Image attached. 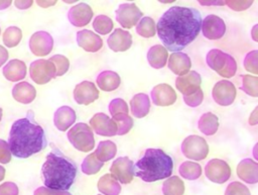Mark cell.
<instances>
[{"instance_id": "30", "label": "cell", "mask_w": 258, "mask_h": 195, "mask_svg": "<svg viewBox=\"0 0 258 195\" xmlns=\"http://www.w3.org/2000/svg\"><path fill=\"white\" fill-rule=\"evenodd\" d=\"M198 127L205 135H213L218 131L219 119L214 113L206 112L199 118Z\"/></svg>"}, {"instance_id": "1", "label": "cell", "mask_w": 258, "mask_h": 195, "mask_svg": "<svg viewBox=\"0 0 258 195\" xmlns=\"http://www.w3.org/2000/svg\"><path fill=\"white\" fill-rule=\"evenodd\" d=\"M202 15L196 8L172 6L158 19L157 34L166 50L177 53L192 42L201 31Z\"/></svg>"}, {"instance_id": "46", "label": "cell", "mask_w": 258, "mask_h": 195, "mask_svg": "<svg viewBox=\"0 0 258 195\" xmlns=\"http://www.w3.org/2000/svg\"><path fill=\"white\" fill-rule=\"evenodd\" d=\"M11 152L6 140L0 138V163L8 164L11 161Z\"/></svg>"}, {"instance_id": "9", "label": "cell", "mask_w": 258, "mask_h": 195, "mask_svg": "<svg viewBox=\"0 0 258 195\" xmlns=\"http://www.w3.org/2000/svg\"><path fill=\"white\" fill-rule=\"evenodd\" d=\"M205 174L210 181L217 184H223L229 180L231 176V168L224 160L212 159L206 164Z\"/></svg>"}, {"instance_id": "58", "label": "cell", "mask_w": 258, "mask_h": 195, "mask_svg": "<svg viewBox=\"0 0 258 195\" xmlns=\"http://www.w3.org/2000/svg\"><path fill=\"white\" fill-rule=\"evenodd\" d=\"M52 195H72V194L68 191H54Z\"/></svg>"}, {"instance_id": "23", "label": "cell", "mask_w": 258, "mask_h": 195, "mask_svg": "<svg viewBox=\"0 0 258 195\" xmlns=\"http://www.w3.org/2000/svg\"><path fill=\"white\" fill-rule=\"evenodd\" d=\"M75 110L70 106H61L56 109L53 115V123L60 131H66L76 121Z\"/></svg>"}, {"instance_id": "18", "label": "cell", "mask_w": 258, "mask_h": 195, "mask_svg": "<svg viewBox=\"0 0 258 195\" xmlns=\"http://www.w3.org/2000/svg\"><path fill=\"white\" fill-rule=\"evenodd\" d=\"M151 99L156 106H169L176 101V93L168 84H158L151 90Z\"/></svg>"}, {"instance_id": "50", "label": "cell", "mask_w": 258, "mask_h": 195, "mask_svg": "<svg viewBox=\"0 0 258 195\" xmlns=\"http://www.w3.org/2000/svg\"><path fill=\"white\" fill-rule=\"evenodd\" d=\"M32 3H33V1H31V0H25V1L16 0V1H14V5L19 9H27L32 5Z\"/></svg>"}, {"instance_id": "40", "label": "cell", "mask_w": 258, "mask_h": 195, "mask_svg": "<svg viewBox=\"0 0 258 195\" xmlns=\"http://www.w3.org/2000/svg\"><path fill=\"white\" fill-rule=\"evenodd\" d=\"M246 94L257 97L258 96V78L251 75L242 76V85L240 87Z\"/></svg>"}, {"instance_id": "7", "label": "cell", "mask_w": 258, "mask_h": 195, "mask_svg": "<svg viewBox=\"0 0 258 195\" xmlns=\"http://www.w3.org/2000/svg\"><path fill=\"white\" fill-rule=\"evenodd\" d=\"M181 152L190 160L201 161L207 158L209 154V145L204 137L192 134L186 136L181 142Z\"/></svg>"}, {"instance_id": "17", "label": "cell", "mask_w": 258, "mask_h": 195, "mask_svg": "<svg viewBox=\"0 0 258 195\" xmlns=\"http://www.w3.org/2000/svg\"><path fill=\"white\" fill-rule=\"evenodd\" d=\"M90 125L94 131L102 136H113L117 133V126L112 118L105 113H96L90 119Z\"/></svg>"}, {"instance_id": "14", "label": "cell", "mask_w": 258, "mask_h": 195, "mask_svg": "<svg viewBox=\"0 0 258 195\" xmlns=\"http://www.w3.org/2000/svg\"><path fill=\"white\" fill-rule=\"evenodd\" d=\"M53 47L52 36L43 30L34 32L29 39V48L31 53L37 57L47 56Z\"/></svg>"}, {"instance_id": "39", "label": "cell", "mask_w": 258, "mask_h": 195, "mask_svg": "<svg viewBox=\"0 0 258 195\" xmlns=\"http://www.w3.org/2000/svg\"><path fill=\"white\" fill-rule=\"evenodd\" d=\"M114 23L110 17L104 14H100L96 16L93 21V28L99 34H108L113 29Z\"/></svg>"}, {"instance_id": "16", "label": "cell", "mask_w": 258, "mask_h": 195, "mask_svg": "<svg viewBox=\"0 0 258 195\" xmlns=\"http://www.w3.org/2000/svg\"><path fill=\"white\" fill-rule=\"evenodd\" d=\"M99 98V90L91 81H83L74 89V99L78 104L89 105Z\"/></svg>"}, {"instance_id": "4", "label": "cell", "mask_w": 258, "mask_h": 195, "mask_svg": "<svg viewBox=\"0 0 258 195\" xmlns=\"http://www.w3.org/2000/svg\"><path fill=\"white\" fill-rule=\"evenodd\" d=\"M173 170V161L161 149H147L133 165V174L144 182H155L170 177Z\"/></svg>"}, {"instance_id": "2", "label": "cell", "mask_w": 258, "mask_h": 195, "mask_svg": "<svg viewBox=\"0 0 258 195\" xmlns=\"http://www.w3.org/2000/svg\"><path fill=\"white\" fill-rule=\"evenodd\" d=\"M8 145L16 158L26 159L41 152L47 144L43 128L33 118L29 111L26 117L15 120L10 128Z\"/></svg>"}, {"instance_id": "5", "label": "cell", "mask_w": 258, "mask_h": 195, "mask_svg": "<svg viewBox=\"0 0 258 195\" xmlns=\"http://www.w3.org/2000/svg\"><path fill=\"white\" fill-rule=\"evenodd\" d=\"M208 66L224 78H231L236 74L237 62L227 53L219 48L211 50L206 57Z\"/></svg>"}, {"instance_id": "24", "label": "cell", "mask_w": 258, "mask_h": 195, "mask_svg": "<svg viewBox=\"0 0 258 195\" xmlns=\"http://www.w3.org/2000/svg\"><path fill=\"white\" fill-rule=\"evenodd\" d=\"M191 62L189 57L181 52L172 53L168 59V68L175 75L182 76L189 72Z\"/></svg>"}, {"instance_id": "48", "label": "cell", "mask_w": 258, "mask_h": 195, "mask_svg": "<svg viewBox=\"0 0 258 195\" xmlns=\"http://www.w3.org/2000/svg\"><path fill=\"white\" fill-rule=\"evenodd\" d=\"M226 5H228L231 9L235 10V11H244L246 9H248L252 4L253 1H231V0H227L224 1Z\"/></svg>"}, {"instance_id": "56", "label": "cell", "mask_w": 258, "mask_h": 195, "mask_svg": "<svg viewBox=\"0 0 258 195\" xmlns=\"http://www.w3.org/2000/svg\"><path fill=\"white\" fill-rule=\"evenodd\" d=\"M257 28H258V24H255L251 30V35H252V38L255 40V41H258V36H257Z\"/></svg>"}, {"instance_id": "11", "label": "cell", "mask_w": 258, "mask_h": 195, "mask_svg": "<svg viewBox=\"0 0 258 195\" xmlns=\"http://www.w3.org/2000/svg\"><path fill=\"white\" fill-rule=\"evenodd\" d=\"M214 101L221 106L231 105L236 97L235 85L228 80L218 81L212 90Z\"/></svg>"}, {"instance_id": "31", "label": "cell", "mask_w": 258, "mask_h": 195, "mask_svg": "<svg viewBox=\"0 0 258 195\" xmlns=\"http://www.w3.org/2000/svg\"><path fill=\"white\" fill-rule=\"evenodd\" d=\"M98 190L105 195H119L121 192L120 183L111 175L105 174L98 181Z\"/></svg>"}, {"instance_id": "22", "label": "cell", "mask_w": 258, "mask_h": 195, "mask_svg": "<svg viewBox=\"0 0 258 195\" xmlns=\"http://www.w3.org/2000/svg\"><path fill=\"white\" fill-rule=\"evenodd\" d=\"M238 177L248 183L255 184L258 182V164L251 159L242 160L237 166Z\"/></svg>"}, {"instance_id": "13", "label": "cell", "mask_w": 258, "mask_h": 195, "mask_svg": "<svg viewBox=\"0 0 258 195\" xmlns=\"http://www.w3.org/2000/svg\"><path fill=\"white\" fill-rule=\"evenodd\" d=\"M203 35L208 39L216 40L224 36L226 32V24L224 20L215 14L207 15L202 21L201 26Z\"/></svg>"}, {"instance_id": "35", "label": "cell", "mask_w": 258, "mask_h": 195, "mask_svg": "<svg viewBox=\"0 0 258 195\" xmlns=\"http://www.w3.org/2000/svg\"><path fill=\"white\" fill-rule=\"evenodd\" d=\"M156 27H155V22L153 18L149 16H145L140 19V21L137 23L136 26V32L142 37L148 38L152 37L155 35Z\"/></svg>"}, {"instance_id": "52", "label": "cell", "mask_w": 258, "mask_h": 195, "mask_svg": "<svg viewBox=\"0 0 258 195\" xmlns=\"http://www.w3.org/2000/svg\"><path fill=\"white\" fill-rule=\"evenodd\" d=\"M55 2H56V1H39V0H38V1H36V4H37L38 6H40V7L46 8V7H49V6L54 5Z\"/></svg>"}, {"instance_id": "15", "label": "cell", "mask_w": 258, "mask_h": 195, "mask_svg": "<svg viewBox=\"0 0 258 195\" xmlns=\"http://www.w3.org/2000/svg\"><path fill=\"white\" fill-rule=\"evenodd\" d=\"M202 78L196 71H189L182 76H178L175 79L176 89L183 95L189 96L201 89Z\"/></svg>"}, {"instance_id": "42", "label": "cell", "mask_w": 258, "mask_h": 195, "mask_svg": "<svg viewBox=\"0 0 258 195\" xmlns=\"http://www.w3.org/2000/svg\"><path fill=\"white\" fill-rule=\"evenodd\" d=\"M244 68L254 75L258 74V52L256 50L249 52L245 56Z\"/></svg>"}, {"instance_id": "53", "label": "cell", "mask_w": 258, "mask_h": 195, "mask_svg": "<svg viewBox=\"0 0 258 195\" xmlns=\"http://www.w3.org/2000/svg\"><path fill=\"white\" fill-rule=\"evenodd\" d=\"M256 113H257V108L254 109V111L252 112V114L249 117V123L251 125H255L257 123V115H256Z\"/></svg>"}, {"instance_id": "20", "label": "cell", "mask_w": 258, "mask_h": 195, "mask_svg": "<svg viewBox=\"0 0 258 195\" xmlns=\"http://www.w3.org/2000/svg\"><path fill=\"white\" fill-rule=\"evenodd\" d=\"M107 43L113 52H125L132 45V35L129 31L116 28L108 37Z\"/></svg>"}, {"instance_id": "44", "label": "cell", "mask_w": 258, "mask_h": 195, "mask_svg": "<svg viewBox=\"0 0 258 195\" xmlns=\"http://www.w3.org/2000/svg\"><path fill=\"white\" fill-rule=\"evenodd\" d=\"M109 112L112 116L119 113L128 114V105L122 98H115L109 104Z\"/></svg>"}, {"instance_id": "29", "label": "cell", "mask_w": 258, "mask_h": 195, "mask_svg": "<svg viewBox=\"0 0 258 195\" xmlns=\"http://www.w3.org/2000/svg\"><path fill=\"white\" fill-rule=\"evenodd\" d=\"M168 59L167 50L161 44L151 46L147 52V61L154 69H160L165 66Z\"/></svg>"}, {"instance_id": "12", "label": "cell", "mask_w": 258, "mask_h": 195, "mask_svg": "<svg viewBox=\"0 0 258 195\" xmlns=\"http://www.w3.org/2000/svg\"><path fill=\"white\" fill-rule=\"evenodd\" d=\"M133 161L127 157H120L116 159L111 167V175L121 184L131 183L133 180Z\"/></svg>"}, {"instance_id": "3", "label": "cell", "mask_w": 258, "mask_h": 195, "mask_svg": "<svg viewBox=\"0 0 258 195\" xmlns=\"http://www.w3.org/2000/svg\"><path fill=\"white\" fill-rule=\"evenodd\" d=\"M41 173L46 188L53 191H67L74 184L77 166L58 149H53L47 154Z\"/></svg>"}, {"instance_id": "59", "label": "cell", "mask_w": 258, "mask_h": 195, "mask_svg": "<svg viewBox=\"0 0 258 195\" xmlns=\"http://www.w3.org/2000/svg\"><path fill=\"white\" fill-rule=\"evenodd\" d=\"M1 118H2V108L0 107V120H1Z\"/></svg>"}, {"instance_id": "61", "label": "cell", "mask_w": 258, "mask_h": 195, "mask_svg": "<svg viewBox=\"0 0 258 195\" xmlns=\"http://www.w3.org/2000/svg\"><path fill=\"white\" fill-rule=\"evenodd\" d=\"M97 195H101V194H97Z\"/></svg>"}, {"instance_id": "43", "label": "cell", "mask_w": 258, "mask_h": 195, "mask_svg": "<svg viewBox=\"0 0 258 195\" xmlns=\"http://www.w3.org/2000/svg\"><path fill=\"white\" fill-rule=\"evenodd\" d=\"M225 195H251V193L247 186L238 181H234L227 186Z\"/></svg>"}, {"instance_id": "38", "label": "cell", "mask_w": 258, "mask_h": 195, "mask_svg": "<svg viewBox=\"0 0 258 195\" xmlns=\"http://www.w3.org/2000/svg\"><path fill=\"white\" fill-rule=\"evenodd\" d=\"M22 38V31L17 26H9L4 30L3 42L7 47L16 46Z\"/></svg>"}, {"instance_id": "25", "label": "cell", "mask_w": 258, "mask_h": 195, "mask_svg": "<svg viewBox=\"0 0 258 195\" xmlns=\"http://www.w3.org/2000/svg\"><path fill=\"white\" fill-rule=\"evenodd\" d=\"M2 73L8 81L18 82L26 76V65L23 61L13 59L3 67Z\"/></svg>"}, {"instance_id": "6", "label": "cell", "mask_w": 258, "mask_h": 195, "mask_svg": "<svg viewBox=\"0 0 258 195\" xmlns=\"http://www.w3.org/2000/svg\"><path fill=\"white\" fill-rule=\"evenodd\" d=\"M68 138L71 144L78 151L87 153L95 148L94 134L87 123H76L68 131Z\"/></svg>"}, {"instance_id": "34", "label": "cell", "mask_w": 258, "mask_h": 195, "mask_svg": "<svg viewBox=\"0 0 258 195\" xmlns=\"http://www.w3.org/2000/svg\"><path fill=\"white\" fill-rule=\"evenodd\" d=\"M178 173L182 178L186 180H197L202 175V167L198 163L185 161L179 166Z\"/></svg>"}, {"instance_id": "33", "label": "cell", "mask_w": 258, "mask_h": 195, "mask_svg": "<svg viewBox=\"0 0 258 195\" xmlns=\"http://www.w3.org/2000/svg\"><path fill=\"white\" fill-rule=\"evenodd\" d=\"M162 193L164 195H183L184 184L177 176H170L162 184Z\"/></svg>"}, {"instance_id": "45", "label": "cell", "mask_w": 258, "mask_h": 195, "mask_svg": "<svg viewBox=\"0 0 258 195\" xmlns=\"http://www.w3.org/2000/svg\"><path fill=\"white\" fill-rule=\"evenodd\" d=\"M204 100V93L203 90L200 89L197 92H195L194 94L189 95V96H183V101L184 103L189 106V107H197L200 104H202Z\"/></svg>"}, {"instance_id": "49", "label": "cell", "mask_w": 258, "mask_h": 195, "mask_svg": "<svg viewBox=\"0 0 258 195\" xmlns=\"http://www.w3.org/2000/svg\"><path fill=\"white\" fill-rule=\"evenodd\" d=\"M54 191L53 190H50L44 186H41V187H38L34 190L33 192V195H52Z\"/></svg>"}, {"instance_id": "51", "label": "cell", "mask_w": 258, "mask_h": 195, "mask_svg": "<svg viewBox=\"0 0 258 195\" xmlns=\"http://www.w3.org/2000/svg\"><path fill=\"white\" fill-rule=\"evenodd\" d=\"M8 60V51L0 44V67L4 65V63Z\"/></svg>"}, {"instance_id": "36", "label": "cell", "mask_w": 258, "mask_h": 195, "mask_svg": "<svg viewBox=\"0 0 258 195\" xmlns=\"http://www.w3.org/2000/svg\"><path fill=\"white\" fill-rule=\"evenodd\" d=\"M112 117H113L112 118L113 121L115 122V124L117 126L116 134H118V135H124V134L128 133L131 130V128L133 127V119L128 114L119 113Z\"/></svg>"}, {"instance_id": "47", "label": "cell", "mask_w": 258, "mask_h": 195, "mask_svg": "<svg viewBox=\"0 0 258 195\" xmlns=\"http://www.w3.org/2000/svg\"><path fill=\"white\" fill-rule=\"evenodd\" d=\"M19 189L13 182H4L0 185V195H18Z\"/></svg>"}, {"instance_id": "26", "label": "cell", "mask_w": 258, "mask_h": 195, "mask_svg": "<svg viewBox=\"0 0 258 195\" xmlns=\"http://www.w3.org/2000/svg\"><path fill=\"white\" fill-rule=\"evenodd\" d=\"M12 96L19 103L29 104L35 99L36 90L30 83L23 81L14 85L12 88Z\"/></svg>"}, {"instance_id": "19", "label": "cell", "mask_w": 258, "mask_h": 195, "mask_svg": "<svg viewBox=\"0 0 258 195\" xmlns=\"http://www.w3.org/2000/svg\"><path fill=\"white\" fill-rule=\"evenodd\" d=\"M93 17V10L87 3H79L73 6L68 12L70 22L76 26L81 27L89 24Z\"/></svg>"}, {"instance_id": "10", "label": "cell", "mask_w": 258, "mask_h": 195, "mask_svg": "<svg viewBox=\"0 0 258 195\" xmlns=\"http://www.w3.org/2000/svg\"><path fill=\"white\" fill-rule=\"evenodd\" d=\"M141 17L142 12L135 3L120 4L116 10V19L124 28L133 27Z\"/></svg>"}, {"instance_id": "21", "label": "cell", "mask_w": 258, "mask_h": 195, "mask_svg": "<svg viewBox=\"0 0 258 195\" xmlns=\"http://www.w3.org/2000/svg\"><path fill=\"white\" fill-rule=\"evenodd\" d=\"M77 42L79 46L90 53L98 52L103 45V40L100 35L88 29H83L77 32Z\"/></svg>"}, {"instance_id": "60", "label": "cell", "mask_w": 258, "mask_h": 195, "mask_svg": "<svg viewBox=\"0 0 258 195\" xmlns=\"http://www.w3.org/2000/svg\"><path fill=\"white\" fill-rule=\"evenodd\" d=\"M0 33H1V28H0Z\"/></svg>"}, {"instance_id": "41", "label": "cell", "mask_w": 258, "mask_h": 195, "mask_svg": "<svg viewBox=\"0 0 258 195\" xmlns=\"http://www.w3.org/2000/svg\"><path fill=\"white\" fill-rule=\"evenodd\" d=\"M50 62L53 63L55 68V77L64 75L70 67L69 59L62 55H54L49 59Z\"/></svg>"}, {"instance_id": "28", "label": "cell", "mask_w": 258, "mask_h": 195, "mask_svg": "<svg viewBox=\"0 0 258 195\" xmlns=\"http://www.w3.org/2000/svg\"><path fill=\"white\" fill-rule=\"evenodd\" d=\"M130 107L132 114L137 118L146 116L150 109L149 96L145 93H138L130 100Z\"/></svg>"}, {"instance_id": "37", "label": "cell", "mask_w": 258, "mask_h": 195, "mask_svg": "<svg viewBox=\"0 0 258 195\" xmlns=\"http://www.w3.org/2000/svg\"><path fill=\"white\" fill-rule=\"evenodd\" d=\"M103 162L99 161L94 153L89 154L83 161L82 163V172L86 175H94L98 173L102 167H103Z\"/></svg>"}, {"instance_id": "55", "label": "cell", "mask_w": 258, "mask_h": 195, "mask_svg": "<svg viewBox=\"0 0 258 195\" xmlns=\"http://www.w3.org/2000/svg\"><path fill=\"white\" fill-rule=\"evenodd\" d=\"M11 2L10 0H0V10H3L7 7H9L11 5Z\"/></svg>"}, {"instance_id": "27", "label": "cell", "mask_w": 258, "mask_h": 195, "mask_svg": "<svg viewBox=\"0 0 258 195\" xmlns=\"http://www.w3.org/2000/svg\"><path fill=\"white\" fill-rule=\"evenodd\" d=\"M96 82L101 90L105 92H110L116 90L120 86L121 78L116 72L106 70L98 75Z\"/></svg>"}, {"instance_id": "57", "label": "cell", "mask_w": 258, "mask_h": 195, "mask_svg": "<svg viewBox=\"0 0 258 195\" xmlns=\"http://www.w3.org/2000/svg\"><path fill=\"white\" fill-rule=\"evenodd\" d=\"M5 172H6V171H5L4 167L0 165V182H1L2 180H4V177H5Z\"/></svg>"}, {"instance_id": "32", "label": "cell", "mask_w": 258, "mask_h": 195, "mask_svg": "<svg viewBox=\"0 0 258 195\" xmlns=\"http://www.w3.org/2000/svg\"><path fill=\"white\" fill-rule=\"evenodd\" d=\"M117 147L116 143L111 140H103L98 143L96 151L94 152L96 158L101 162H107L116 156Z\"/></svg>"}, {"instance_id": "8", "label": "cell", "mask_w": 258, "mask_h": 195, "mask_svg": "<svg viewBox=\"0 0 258 195\" xmlns=\"http://www.w3.org/2000/svg\"><path fill=\"white\" fill-rule=\"evenodd\" d=\"M29 75L33 82L38 85H43L55 78V68L53 63L49 60H36L30 64Z\"/></svg>"}, {"instance_id": "54", "label": "cell", "mask_w": 258, "mask_h": 195, "mask_svg": "<svg viewBox=\"0 0 258 195\" xmlns=\"http://www.w3.org/2000/svg\"><path fill=\"white\" fill-rule=\"evenodd\" d=\"M201 5H224V1H199Z\"/></svg>"}]
</instances>
